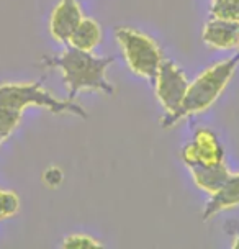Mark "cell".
I'll return each instance as SVG.
<instances>
[{
	"label": "cell",
	"instance_id": "4",
	"mask_svg": "<svg viewBox=\"0 0 239 249\" xmlns=\"http://www.w3.org/2000/svg\"><path fill=\"white\" fill-rule=\"evenodd\" d=\"M115 38L121 48L128 68L133 74L154 82L164 57L161 48L153 38L128 26H117Z\"/></svg>",
	"mask_w": 239,
	"mask_h": 249
},
{
	"label": "cell",
	"instance_id": "1",
	"mask_svg": "<svg viewBox=\"0 0 239 249\" xmlns=\"http://www.w3.org/2000/svg\"><path fill=\"white\" fill-rule=\"evenodd\" d=\"M115 62V56H95L94 51H82L68 46L56 56L43 57L41 64L61 71L68 99L74 100L81 92H100L113 95L117 89L108 81L107 72Z\"/></svg>",
	"mask_w": 239,
	"mask_h": 249
},
{
	"label": "cell",
	"instance_id": "7",
	"mask_svg": "<svg viewBox=\"0 0 239 249\" xmlns=\"http://www.w3.org/2000/svg\"><path fill=\"white\" fill-rule=\"evenodd\" d=\"M84 18L81 3L77 0H59L50 18V33L54 41L68 44L72 31Z\"/></svg>",
	"mask_w": 239,
	"mask_h": 249
},
{
	"label": "cell",
	"instance_id": "6",
	"mask_svg": "<svg viewBox=\"0 0 239 249\" xmlns=\"http://www.w3.org/2000/svg\"><path fill=\"white\" fill-rule=\"evenodd\" d=\"M180 158L185 166L188 164L215 166V164L224 162V148L213 131L208 128H198L192 141L182 148Z\"/></svg>",
	"mask_w": 239,
	"mask_h": 249
},
{
	"label": "cell",
	"instance_id": "3",
	"mask_svg": "<svg viewBox=\"0 0 239 249\" xmlns=\"http://www.w3.org/2000/svg\"><path fill=\"white\" fill-rule=\"evenodd\" d=\"M0 107H13L25 110L28 107L46 108L54 115H74L87 118L85 110L72 100H59L43 87V79L34 82L0 84Z\"/></svg>",
	"mask_w": 239,
	"mask_h": 249
},
{
	"label": "cell",
	"instance_id": "8",
	"mask_svg": "<svg viewBox=\"0 0 239 249\" xmlns=\"http://www.w3.org/2000/svg\"><path fill=\"white\" fill-rule=\"evenodd\" d=\"M202 39L211 50H234L239 44V23L221 18H211L203 25Z\"/></svg>",
	"mask_w": 239,
	"mask_h": 249
},
{
	"label": "cell",
	"instance_id": "14",
	"mask_svg": "<svg viewBox=\"0 0 239 249\" xmlns=\"http://www.w3.org/2000/svg\"><path fill=\"white\" fill-rule=\"evenodd\" d=\"M20 210V197L12 190L0 189V220L15 216Z\"/></svg>",
	"mask_w": 239,
	"mask_h": 249
},
{
	"label": "cell",
	"instance_id": "5",
	"mask_svg": "<svg viewBox=\"0 0 239 249\" xmlns=\"http://www.w3.org/2000/svg\"><path fill=\"white\" fill-rule=\"evenodd\" d=\"M188 84L187 75L174 61H162L154 79V92L157 102L166 110V115H174L180 108Z\"/></svg>",
	"mask_w": 239,
	"mask_h": 249
},
{
	"label": "cell",
	"instance_id": "10",
	"mask_svg": "<svg viewBox=\"0 0 239 249\" xmlns=\"http://www.w3.org/2000/svg\"><path fill=\"white\" fill-rule=\"evenodd\" d=\"M187 169L193 177L197 187H200L203 192L213 195L221 189V185L226 182L231 174V171L224 162L215 164V166H206V164H188Z\"/></svg>",
	"mask_w": 239,
	"mask_h": 249
},
{
	"label": "cell",
	"instance_id": "18",
	"mask_svg": "<svg viewBox=\"0 0 239 249\" xmlns=\"http://www.w3.org/2000/svg\"><path fill=\"white\" fill-rule=\"evenodd\" d=\"M5 140H7V136L3 135V133H0V146L3 144V141H5Z\"/></svg>",
	"mask_w": 239,
	"mask_h": 249
},
{
	"label": "cell",
	"instance_id": "12",
	"mask_svg": "<svg viewBox=\"0 0 239 249\" xmlns=\"http://www.w3.org/2000/svg\"><path fill=\"white\" fill-rule=\"evenodd\" d=\"M210 17L239 23V0H211Z\"/></svg>",
	"mask_w": 239,
	"mask_h": 249
},
{
	"label": "cell",
	"instance_id": "9",
	"mask_svg": "<svg viewBox=\"0 0 239 249\" xmlns=\"http://www.w3.org/2000/svg\"><path fill=\"white\" fill-rule=\"evenodd\" d=\"M234 207H239V172L238 174L231 172L218 192L210 195V200L206 202L205 210H203V220L208 221L218 213Z\"/></svg>",
	"mask_w": 239,
	"mask_h": 249
},
{
	"label": "cell",
	"instance_id": "13",
	"mask_svg": "<svg viewBox=\"0 0 239 249\" xmlns=\"http://www.w3.org/2000/svg\"><path fill=\"white\" fill-rule=\"evenodd\" d=\"M21 118H23V110L13 107H0V133L8 138L18 128Z\"/></svg>",
	"mask_w": 239,
	"mask_h": 249
},
{
	"label": "cell",
	"instance_id": "2",
	"mask_svg": "<svg viewBox=\"0 0 239 249\" xmlns=\"http://www.w3.org/2000/svg\"><path fill=\"white\" fill-rule=\"evenodd\" d=\"M238 64L239 53L203 71L195 81L188 84L180 108L174 115H166L161 120L162 128H172L179 122H182L184 118L206 112L220 99V95L224 92L228 84L231 82L233 75L238 69Z\"/></svg>",
	"mask_w": 239,
	"mask_h": 249
},
{
	"label": "cell",
	"instance_id": "19",
	"mask_svg": "<svg viewBox=\"0 0 239 249\" xmlns=\"http://www.w3.org/2000/svg\"><path fill=\"white\" fill-rule=\"evenodd\" d=\"M238 48H239V44H238Z\"/></svg>",
	"mask_w": 239,
	"mask_h": 249
},
{
	"label": "cell",
	"instance_id": "11",
	"mask_svg": "<svg viewBox=\"0 0 239 249\" xmlns=\"http://www.w3.org/2000/svg\"><path fill=\"white\" fill-rule=\"evenodd\" d=\"M102 41V28L99 21L94 18H84L81 23L77 25V28L70 35L68 46H72L76 50L82 51H94Z\"/></svg>",
	"mask_w": 239,
	"mask_h": 249
},
{
	"label": "cell",
	"instance_id": "15",
	"mask_svg": "<svg viewBox=\"0 0 239 249\" xmlns=\"http://www.w3.org/2000/svg\"><path fill=\"white\" fill-rule=\"evenodd\" d=\"M102 244L87 234H70L64 238L63 249H99Z\"/></svg>",
	"mask_w": 239,
	"mask_h": 249
},
{
	"label": "cell",
	"instance_id": "16",
	"mask_svg": "<svg viewBox=\"0 0 239 249\" xmlns=\"http://www.w3.org/2000/svg\"><path fill=\"white\" fill-rule=\"evenodd\" d=\"M63 171H61L59 167H50V169H46L44 171V174H43V180H44V184L46 185H50V187H57L63 182Z\"/></svg>",
	"mask_w": 239,
	"mask_h": 249
},
{
	"label": "cell",
	"instance_id": "17",
	"mask_svg": "<svg viewBox=\"0 0 239 249\" xmlns=\"http://www.w3.org/2000/svg\"><path fill=\"white\" fill-rule=\"evenodd\" d=\"M233 249H239V233L236 234V238L233 241Z\"/></svg>",
	"mask_w": 239,
	"mask_h": 249
}]
</instances>
